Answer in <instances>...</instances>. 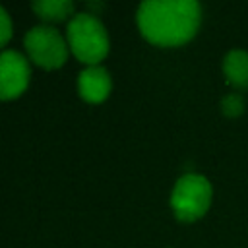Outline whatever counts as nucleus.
Returning a JSON list of instances; mask_svg holds the SVG:
<instances>
[{"label": "nucleus", "instance_id": "nucleus-1", "mask_svg": "<svg viewBox=\"0 0 248 248\" xmlns=\"http://www.w3.org/2000/svg\"><path fill=\"white\" fill-rule=\"evenodd\" d=\"M141 35L157 46H180L200 27L202 8L194 0H145L136 14Z\"/></svg>", "mask_w": 248, "mask_h": 248}, {"label": "nucleus", "instance_id": "nucleus-2", "mask_svg": "<svg viewBox=\"0 0 248 248\" xmlns=\"http://www.w3.org/2000/svg\"><path fill=\"white\" fill-rule=\"evenodd\" d=\"M66 41L72 54L87 66H97V62H101L110 48L105 25L95 14L89 12H79L72 16L66 29Z\"/></svg>", "mask_w": 248, "mask_h": 248}, {"label": "nucleus", "instance_id": "nucleus-3", "mask_svg": "<svg viewBox=\"0 0 248 248\" xmlns=\"http://www.w3.org/2000/svg\"><path fill=\"white\" fill-rule=\"evenodd\" d=\"M213 188L211 182L196 172L180 176L170 194V207L178 221L192 223L205 215L211 205Z\"/></svg>", "mask_w": 248, "mask_h": 248}, {"label": "nucleus", "instance_id": "nucleus-4", "mask_svg": "<svg viewBox=\"0 0 248 248\" xmlns=\"http://www.w3.org/2000/svg\"><path fill=\"white\" fill-rule=\"evenodd\" d=\"M27 56L31 62L45 70H56L64 66L70 54V46L66 37L50 25H37L25 33L23 39Z\"/></svg>", "mask_w": 248, "mask_h": 248}, {"label": "nucleus", "instance_id": "nucleus-5", "mask_svg": "<svg viewBox=\"0 0 248 248\" xmlns=\"http://www.w3.org/2000/svg\"><path fill=\"white\" fill-rule=\"evenodd\" d=\"M31 78L29 62L17 50L0 52V101H10L19 97Z\"/></svg>", "mask_w": 248, "mask_h": 248}, {"label": "nucleus", "instance_id": "nucleus-6", "mask_svg": "<svg viewBox=\"0 0 248 248\" xmlns=\"http://www.w3.org/2000/svg\"><path fill=\"white\" fill-rule=\"evenodd\" d=\"M112 89L110 74L103 66H87L78 78L79 97L87 103H103Z\"/></svg>", "mask_w": 248, "mask_h": 248}, {"label": "nucleus", "instance_id": "nucleus-7", "mask_svg": "<svg viewBox=\"0 0 248 248\" xmlns=\"http://www.w3.org/2000/svg\"><path fill=\"white\" fill-rule=\"evenodd\" d=\"M223 74L229 85L236 89L248 87V52L242 48H232L223 58Z\"/></svg>", "mask_w": 248, "mask_h": 248}, {"label": "nucleus", "instance_id": "nucleus-8", "mask_svg": "<svg viewBox=\"0 0 248 248\" xmlns=\"http://www.w3.org/2000/svg\"><path fill=\"white\" fill-rule=\"evenodd\" d=\"M31 10L43 21H64L74 14V2L70 0H37L31 4Z\"/></svg>", "mask_w": 248, "mask_h": 248}, {"label": "nucleus", "instance_id": "nucleus-9", "mask_svg": "<svg viewBox=\"0 0 248 248\" xmlns=\"http://www.w3.org/2000/svg\"><path fill=\"white\" fill-rule=\"evenodd\" d=\"M221 110H223L225 116H231V118L240 116L244 112V99H242V95L240 93L225 95L223 101H221Z\"/></svg>", "mask_w": 248, "mask_h": 248}, {"label": "nucleus", "instance_id": "nucleus-10", "mask_svg": "<svg viewBox=\"0 0 248 248\" xmlns=\"http://www.w3.org/2000/svg\"><path fill=\"white\" fill-rule=\"evenodd\" d=\"M12 39V19L8 12L0 6V46H4Z\"/></svg>", "mask_w": 248, "mask_h": 248}]
</instances>
